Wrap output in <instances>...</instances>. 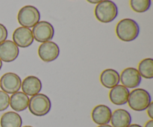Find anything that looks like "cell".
I'll use <instances>...</instances> for the list:
<instances>
[{
    "label": "cell",
    "instance_id": "cell-1",
    "mask_svg": "<svg viewBox=\"0 0 153 127\" xmlns=\"http://www.w3.org/2000/svg\"><path fill=\"white\" fill-rule=\"evenodd\" d=\"M116 34L123 42L134 41L140 33V27L135 20L129 18L121 19L116 26Z\"/></svg>",
    "mask_w": 153,
    "mask_h": 127
},
{
    "label": "cell",
    "instance_id": "cell-2",
    "mask_svg": "<svg viewBox=\"0 0 153 127\" xmlns=\"http://www.w3.org/2000/svg\"><path fill=\"white\" fill-rule=\"evenodd\" d=\"M94 13L97 19L100 22L109 23L117 17L118 7L111 0H103L97 4Z\"/></svg>",
    "mask_w": 153,
    "mask_h": 127
},
{
    "label": "cell",
    "instance_id": "cell-3",
    "mask_svg": "<svg viewBox=\"0 0 153 127\" xmlns=\"http://www.w3.org/2000/svg\"><path fill=\"white\" fill-rule=\"evenodd\" d=\"M152 102L151 95L143 89H133L128 98V106L136 112L144 111Z\"/></svg>",
    "mask_w": 153,
    "mask_h": 127
},
{
    "label": "cell",
    "instance_id": "cell-4",
    "mask_svg": "<svg viewBox=\"0 0 153 127\" xmlns=\"http://www.w3.org/2000/svg\"><path fill=\"white\" fill-rule=\"evenodd\" d=\"M28 108L33 115L43 117L50 112L52 109V102L49 97L46 95L38 93L29 98Z\"/></svg>",
    "mask_w": 153,
    "mask_h": 127
},
{
    "label": "cell",
    "instance_id": "cell-5",
    "mask_svg": "<svg viewBox=\"0 0 153 127\" xmlns=\"http://www.w3.org/2000/svg\"><path fill=\"white\" fill-rule=\"evenodd\" d=\"M40 19V13L38 9L33 5H25L18 12V22L22 27L33 28Z\"/></svg>",
    "mask_w": 153,
    "mask_h": 127
},
{
    "label": "cell",
    "instance_id": "cell-6",
    "mask_svg": "<svg viewBox=\"0 0 153 127\" xmlns=\"http://www.w3.org/2000/svg\"><path fill=\"white\" fill-rule=\"evenodd\" d=\"M31 32L34 40L43 43L52 40L55 34V29L50 22L40 21L33 27Z\"/></svg>",
    "mask_w": 153,
    "mask_h": 127
},
{
    "label": "cell",
    "instance_id": "cell-7",
    "mask_svg": "<svg viewBox=\"0 0 153 127\" xmlns=\"http://www.w3.org/2000/svg\"><path fill=\"white\" fill-rule=\"evenodd\" d=\"M22 80L16 74L13 72L5 73L0 79V88L7 94H14L21 89Z\"/></svg>",
    "mask_w": 153,
    "mask_h": 127
},
{
    "label": "cell",
    "instance_id": "cell-8",
    "mask_svg": "<svg viewBox=\"0 0 153 127\" xmlns=\"http://www.w3.org/2000/svg\"><path fill=\"white\" fill-rule=\"evenodd\" d=\"M37 53H38L39 57L43 62H52L58 59V57H59V46L54 42H45L39 46Z\"/></svg>",
    "mask_w": 153,
    "mask_h": 127
},
{
    "label": "cell",
    "instance_id": "cell-9",
    "mask_svg": "<svg viewBox=\"0 0 153 127\" xmlns=\"http://www.w3.org/2000/svg\"><path fill=\"white\" fill-rule=\"evenodd\" d=\"M123 86L127 89H135L141 83L142 77L137 69L132 67L126 68L120 75Z\"/></svg>",
    "mask_w": 153,
    "mask_h": 127
},
{
    "label": "cell",
    "instance_id": "cell-10",
    "mask_svg": "<svg viewBox=\"0 0 153 127\" xmlns=\"http://www.w3.org/2000/svg\"><path fill=\"white\" fill-rule=\"evenodd\" d=\"M13 42L19 48H25L32 45L34 42L31 30L25 27H19L13 33Z\"/></svg>",
    "mask_w": 153,
    "mask_h": 127
},
{
    "label": "cell",
    "instance_id": "cell-11",
    "mask_svg": "<svg viewBox=\"0 0 153 127\" xmlns=\"http://www.w3.org/2000/svg\"><path fill=\"white\" fill-rule=\"evenodd\" d=\"M19 54V47L13 41L5 40L0 44V59L3 62H13Z\"/></svg>",
    "mask_w": 153,
    "mask_h": 127
},
{
    "label": "cell",
    "instance_id": "cell-12",
    "mask_svg": "<svg viewBox=\"0 0 153 127\" xmlns=\"http://www.w3.org/2000/svg\"><path fill=\"white\" fill-rule=\"evenodd\" d=\"M112 112L108 106L103 104L97 106L91 112L93 121L97 125L108 124L111 121Z\"/></svg>",
    "mask_w": 153,
    "mask_h": 127
},
{
    "label": "cell",
    "instance_id": "cell-13",
    "mask_svg": "<svg viewBox=\"0 0 153 127\" xmlns=\"http://www.w3.org/2000/svg\"><path fill=\"white\" fill-rule=\"evenodd\" d=\"M129 90L123 85H117L112 89L109 92V99L111 102L117 106H123L127 104Z\"/></svg>",
    "mask_w": 153,
    "mask_h": 127
},
{
    "label": "cell",
    "instance_id": "cell-14",
    "mask_svg": "<svg viewBox=\"0 0 153 127\" xmlns=\"http://www.w3.org/2000/svg\"><path fill=\"white\" fill-rule=\"evenodd\" d=\"M21 88L22 92L26 95L34 96L41 91V80L35 76H28L22 80Z\"/></svg>",
    "mask_w": 153,
    "mask_h": 127
},
{
    "label": "cell",
    "instance_id": "cell-15",
    "mask_svg": "<svg viewBox=\"0 0 153 127\" xmlns=\"http://www.w3.org/2000/svg\"><path fill=\"white\" fill-rule=\"evenodd\" d=\"M110 122L113 127H128L131 123V116L127 110L119 109L112 112Z\"/></svg>",
    "mask_w": 153,
    "mask_h": 127
},
{
    "label": "cell",
    "instance_id": "cell-16",
    "mask_svg": "<svg viewBox=\"0 0 153 127\" xmlns=\"http://www.w3.org/2000/svg\"><path fill=\"white\" fill-rule=\"evenodd\" d=\"M29 98L22 92L12 94L10 98V106L16 112L25 111L28 107Z\"/></svg>",
    "mask_w": 153,
    "mask_h": 127
},
{
    "label": "cell",
    "instance_id": "cell-17",
    "mask_svg": "<svg viewBox=\"0 0 153 127\" xmlns=\"http://www.w3.org/2000/svg\"><path fill=\"white\" fill-rule=\"evenodd\" d=\"M100 80V83L104 87L111 89L119 85L120 82V77L119 73L116 70L108 68L101 73Z\"/></svg>",
    "mask_w": 153,
    "mask_h": 127
},
{
    "label": "cell",
    "instance_id": "cell-18",
    "mask_svg": "<svg viewBox=\"0 0 153 127\" xmlns=\"http://www.w3.org/2000/svg\"><path fill=\"white\" fill-rule=\"evenodd\" d=\"M22 117L16 112L4 113L0 119L1 127H22Z\"/></svg>",
    "mask_w": 153,
    "mask_h": 127
},
{
    "label": "cell",
    "instance_id": "cell-19",
    "mask_svg": "<svg viewBox=\"0 0 153 127\" xmlns=\"http://www.w3.org/2000/svg\"><path fill=\"white\" fill-rule=\"evenodd\" d=\"M139 74L141 77L146 79L153 78V59L152 58H146L140 61L138 64Z\"/></svg>",
    "mask_w": 153,
    "mask_h": 127
},
{
    "label": "cell",
    "instance_id": "cell-20",
    "mask_svg": "<svg viewBox=\"0 0 153 127\" xmlns=\"http://www.w3.org/2000/svg\"><path fill=\"white\" fill-rule=\"evenodd\" d=\"M151 0H130L131 8L136 13L146 12L151 6Z\"/></svg>",
    "mask_w": 153,
    "mask_h": 127
},
{
    "label": "cell",
    "instance_id": "cell-21",
    "mask_svg": "<svg viewBox=\"0 0 153 127\" xmlns=\"http://www.w3.org/2000/svg\"><path fill=\"white\" fill-rule=\"evenodd\" d=\"M10 105V97L8 94L0 91V112L5 111Z\"/></svg>",
    "mask_w": 153,
    "mask_h": 127
},
{
    "label": "cell",
    "instance_id": "cell-22",
    "mask_svg": "<svg viewBox=\"0 0 153 127\" xmlns=\"http://www.w3.org/2000/svg\"><path fill=\"white\" fill-rule=\"evenodd\" d=\"M7 35H8V33H7L6 27L0 23V44L7 40Z\"/></svg>",
    "mask_w": 153,
    "mask_h": 127
},
{
    "label": "cell",
    "instance_id": "cell-23",
    "mask_svg": "<svg viewBox=\"0 0 153 127\" xmlns=\"http://www.w3.org/2000/svg\"><path fill=\"white\" fill-rule=\"evenodd\" d=\"M147 115L151 120H153V102H151L149 106L147 107Z\"/></svg>",
    "mask_w": 153,
    "mask_h": 127
},
{
    "label": "cell",
    "instance_id": "cell-24",
    "mask_svg": "<svg viewBox=\"0 0 153 127\" xmlns=\"http://www.w3.org/2000/svg\"><path fill=\"white\" fill-rule=\"evenodd\" d=\"M144 127H153V120H149V121L146 122Z\"/></svg>",
    "mask_w": 153,
    "mask_h": 127
},
{
    "label": "cell",
    "instance_id": "cell-25",
    "mask_svg": "<svg viewBox=\"0 0 153 127\" xmlns=\"http://www.w3.org/2000/svg\"><path fill=\"white\" fill-rule=\"evenodd\" d=\"M87 1H88L89 3H91V4H98V3H100V1H103V0H87Z\"/></svg>",
    "mask_w": 153,
    "mask_h": 127
},
{
    "label": "cell",
    "instance_id": "cell-26",
    "mask_svg": "<svg viewBox=\"0 0 153 127\" xmlns=\"http://www.w3.org/2000/svg\"><path fill=\"white\" fill-rule=\"evenodd\" d=\"M128 127H142V126L139 124H130Z\"/></svg>",
    "mask_w": 153,
    "mask_h": 127
},
{
    "label": "cell",
    "instance_id": "cell-27",
    "mask_svg": "<svg viewBox=\"0 0 153 127\" xmlns=\"http://www.w3.org/2000/svg\"><path fill=\"white\" fill-rule=\"evenodd\" d=\"M97 127H113L112 126H111V125H108V124H105V125H100L99 126Z\"/></svg>",
    "mask_w": 153,
    "mask_h": 127
},
{
    "label": "cell",
    "instance_id": "cell-28",
    "mask_svg": "<svg viewBox=\"0 0 153 127\" xmlns=\"http://www.w3.org/2000/svg\"><path fill=\"white\" fill-rule=\"evenodd\" d=\"M1 68H2V61L0 59V71H1Z\"/></svg>",
    "mask_w": 153,
    "mask_h": 127
},
{
    "label": "cell",
    "instance_id": "cell-29",
    "mask_svg": "<svg viewBox=\"0 0 153 127\" xmlns=\"http://www.w3.org/2000/svg\"><path fill=\"white\" fill-rule=\"evenodd\" d=\"M22 127H33L31 126H22Z\"/></svg>",
    "mask_w": 153,
    "mask_h": 127
}]
</instances>
